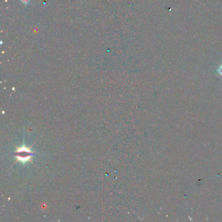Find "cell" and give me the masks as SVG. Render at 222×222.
Returning a JSON list of instances; mask_svg holds the SVG:
<instances>
[{
    "label": "cell",
    "mask_w": 222,
    "mask_h": 222,
    "mask_svg": "<svg viewBox=\"0 0 222 222\" xmlns=\"http://www.w3.org/2000/svg\"><path fill=\"white\" fill-rule=\"evenodd\" d=\"M21 2L24 4V5H28V4L31 2V0H20Z\"/></svg>",
    "instance_id": "obj_3"
},
{
    "label": "cell",
    "mask_w": 222,
    "mask_h": 222,
    "mask_svg": "<svg viewBox=\"0 0 222 222\" xmlns=\"http://www.w3.org/2000/svg\"><path fill=\"white\" fill-rule=\"evenodd\" d=\"M216 72L218 73L220 75V76L222 77V64H221L218 66V68H217V69L216 70Z\"/></svg>",
    "instance_id": "obj_2"
},
{
    "label": "cell",
    "mask_w": 222,
    "mask_h": 222,
    "mask_svg": "<svg viewBox=\"0 0 222 222\" xmlns=\"http://www.w3.org/2000/svg\"><path fill=\"white\" fill-rule=\"evenodd\" d=\"M14 155L17 156V161H20L22 164H25L27 162L31 161V158L35 155V153L29 149L23 146L22 147L17 149Z\"/></svg>",
    "instance_id": "obj_1"
}]
</instances>
